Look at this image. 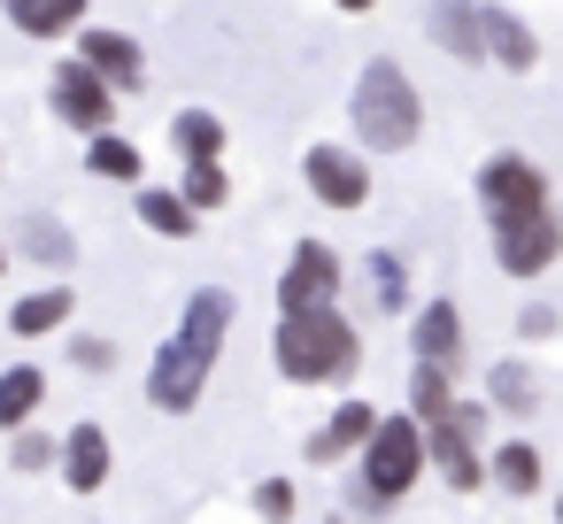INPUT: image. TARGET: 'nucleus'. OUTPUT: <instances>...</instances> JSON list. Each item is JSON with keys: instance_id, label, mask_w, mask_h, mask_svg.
<instances>
[{"instance_id": "15", "label": "nucleus", "mask_w": 563, "mask_h": 524, "mask_svg": "<svg viewBox=\"0 0 563 524\" xmlns=\"http://www.w3.org/2000/svg\"><path fill=\"white\" fill-rule=\"evenodd\" d=\"M478 32H486V63H501V70H517V78L540 63V40H532L525 16H509V9H478Z\"/></svg>"}, {"instance_id": "30", "label": "nucleus", "mask_w": 563, "mask_h": 524, "mask_svg": "<svg viewBox=\"0 0 563 524\" xmlns=\"http://www.w3.org/2000/svg\"><path fill=\"white\" fill-rule=\"evenodd\" d=\"M247 501H255V516H263V524H294V486H286V478H263Z\"/></svg>"}, {"instance_id": "28", "label": "nucleus", "mask_w": 563, "mask_h": 524, "mask_svg": "<svg viewBox=\"0 0 563 524\" xmlns=\"http://www.w3.org/2000/svg\"><path fill=\"white\" fill-rule=\"evenodd\" d=\"M24 255H32V263H55V270H70L78 239H70L55 216H24Z\"/></svg>"}, {"instance_id": "9", "label": "nucleus", "mask_w": 563, "mask_h": 524, "mask_svg": "<svg viewBox=\"0 0 563 524\" xmlns=\"http://www.w3.org/2000/svg\"><path fill=\"white\" fill-rule=\"evenodd\" d=\"M78 63H86L109 93H132V86L147 78V47H140L132 32H109V24H86V32H78Z\"/></svg>"}, {"instance_id": "12", "label": "nucleus", "mask_w": 563, "mask_h": 524, "mask_svg": "<svg viewBox=\"0 0 563 524\" xmlns=\"http://www.w3.org/2000/svg\"><path fill=\"white\" fill-rule=\"evenodd\" d=\"M424 462L448 478V493H478V486H486V455H478V439H471L455 416L424 432Z\"/></svg>"}, {"instance_id": "27", "label": "nucleus", "mask_w": 563, "mask_h": 524, "mask_svg": "<svg viewBox=\"0 0 563 524\" xmlns=\"http://www.w3.org/2000/svg\"><path fill=\"white\" fill-rule=\"evenodd\" d=\"M363 278H371V301H378L386 316H394V309H409V263H401V255H386V247H378V255L363 263Z\"/></svg>"}, {"instance_id": "19", "label": "nucleus", "mask_w": 563, "mask_h": 524, "mask_svg": "<svg viewBox=\"0 0 563 524\" xmlns=\"http://www.w3.org/2000/svg\"><path fill=\"white\" fill-rule=\"evenodd\" d=\"M9 24L24 40H63V32H86V0H9Z\"/></svg>"}, {"instance_id": "20", "label": "nucleus", "mask_w": 563, "mask_h": 524, "mask_svg": "<svg viewBox=\"0 0 563 524\" xmlns=\"http://www.w3.org/2000/svg\"><path fill=\"white\" fill-rule=\"evenodd\" d=\"M170 147L186 155V170H194V163H224V116L178 109V116H170Z\"/></svg>"}, {"instance_id": "4", "label": "nucleus", "mask_w": 563, "mask_h": 524, "mask_svg": "<svg viewBox=\"0 0 563 524\" xmlns=\"http://www.w3.org/2000/svg\"><path fill=\"white\" fill-rule=\"evenodd\" d=\"M417 478H424V424L378 416V432H371V447H363V470H355V516L394 509Z\"/></svg>"}, {"instance_id": "26", "label": "nucleus", "mask_w": 563, "mask_h": 524, "mask_svg": "<svg viewBox=\"0 0 563 524\" xmlns=\"http://www.w3.org/2000/svg\"><path fill=\"white\" fill-rule=\"evenodd\" d=\"M178 201H186L194 216H209V209H224V201H232V178H224V163H194V170L178 178Z\"/></svg>"}, {"instance_id": "36", "label": "nucleus", "mask_w": 563, "mask_h": 524, "mask_svg": "<svg viewBox=\"0 0 563 524\" xmlns=\"http://www.w3.org/2000/svg\"><path fill=\"white\" fill-rule=\"evenodd\" d=\"M0 163H9V155H0Z\"/></svg>"}, {"instance_id": "21", "label": "nucleus", "mask_w": 563, "mask_h": 524, "mask_svg": "<svg viewBox=\"0 0 563 524\" xmlns=\"http://www.w3.org/2000/svg\"><path fill=\"white\" fill-rule=\"evenodd\" d=\"M486 409H501V416H532L540 409V378H532V363H494L486 370Z\"/></svg>"}, {"instance_id": "8", "label": "nucleus", "mask_w": 563, "mask_h": 524, "mask_svg": "<svg viewBox=\"0 0 563 524\" xmlns=\"http://www.w3.org/2000/svg\"><path fill=\"white\" fill-rule=\"evenodd\" d=\"M301 178H309V193L324 201V209H363L371 201V163L355 155V147H309L301 155Z\"/></svg>"}, {"instance_id": "35", "label": "nucleus", "mask_w": 563, "mask_h": 524, "mask_svg": "<svg viewBox=\"0 0 563 524\" xmlns=\"http://www.w3.org/2000/svg\"><path fill=\"white\" fill-rule=\"evenodd\" d=\"M0 270H9V247H0Z\"/></svg>"}, {"instance_id": "18", "label": "nucleus", "mask_w": 563, "mask_h": 524, "mask_svg": "<svg viewBox=\"0 0 563 524\" xmlns=\"http://www.w3.org/2000/svg\"><path fill=\"white\" fill-rule=\"evenodd\" d=\"M540 478H548V462H540V447L532 439H501L494 455H486V486H501V493H540Z\"/></svg>"}, {"instance_id": "2", "label": "nucleus", "mask_w": 563, "mask_h": 524, "mask_svg": "<svg viewBox=\"0 0 563 524\" xmlns=\"http://www.w3.org/2000/svg\"><path fill=\"white\" fill-rule=\"evenodd\" d=\"M271 355H278L286 386H340L363 370V332L340 309H301V316H278Z\"/></svg>"}, {"instance_id": "32", "label": "nucleus", "mask_w": 563, "mask_h": 524, "mask_svg": "<svg viewBox=\"0 0 563 524\" xmlns=\"http://www.w3.org/2000/svg\"><path fill=\"white\" fill-rule=\"evenodd\" d=\"M517 332H525V339H548V332H555V309H525Z\"/></svg>"}, {"instance_id": "5", "label": "nucleus", "mask_w": 563, "mask_h": 524, "mask_svg": "<svg viewBox=\"0 0 563 524\" xmlns=\"http://www.w3.org/2000/svg\"><path fill=\"white\" fill-rule=\"evenodd\" d=\"M478 209H486L494 232H501V224H525V216H548V209H555L548 170H540L532 155H517V147L486 155V163H478Z\"/></svg>"}, {"instance_id": "29", "label": "nucleus", "mask_w": 563, "mask_h": 524, "mask_svg": "<svg viewBox=\"0 0 563 524\" xmlns=\"http://www.w3.org/2000/svg\"><path fill=\"white\" fill-rule=\"evenodd\" d=\"M55 455H63V439L55 432H16V447H9V462L32 478V470H55Z\"/></svg>"}, {"instance_id": "6", "label": "nucleus", "mask_w": 563, "mask_h": 524, "mask_svg": "<svg viewBox=\"0 0 563 524\" xmlns=\"http://www.w3.org/2000/svg\"><path fill=\"white\" fill-rule=\"evenodd\" d=\"M47 101H55V116L70 124V132H86V140H101V132H117V93L78 63V55H63L55 63V78H47Z\"/></svg>"}, {"instance_id": "31", "label": "nucleus", "mask_w": 563, "mask_h": 524, "mask_svg": "<svg viewBox=\"0 0 563 524\" xmlns=\"http://www.w3.org/2000/svg\"><path fill=\"white\" fill-rule=\"evenodd\" d=\"M70 363H78V370H109V363H117V347H109L101 332H78V339H70Z\"/></svg>"}, {"instance_id": "3", "label": "nucleus", "mask_w": 563, "mask_h": 524, "mask_svg": "<svg viewBox=\"0 0 563 524\" xmlns=\"http://www.w3.org/2000/svg\"><path fill=\"white\" fill-rule=\"evenodd\" d=\"M347 116H355V140H363L371 155H401V147H417V132H424V93H417V78H409L394 55H371L363 78H355Z\"/></svg>"}, {"instance_id": "22", "label": "nucleus", "mask_w": 563, "mask_h": 524, "mask_svg": "<svg viewBox=\"0 0 563 524\" xmlns=\"http://www.w3.org/2000/svg\"><path fill=\"white\" fill-rule=\"evenodd\" d=\"M140 224H147L155 239H194V232H201V216L178 201V186H140Z\"/></svg>"}, {"instance_id": "25", "label": "nucleus", "mask_w": 563, "mask_h": 524, "mask_svg": "<svg viewBox=\"0 0 563 524\" xmlns=\"http://www.w3.org/2000/svg\"><path fill=\"white\" fill-rule=\"evenodd\" d=\"M448 416H455V378H448V370H417V378H409V424L432 432V424H448Z\"/></svg>"}, {"instance_id": "7", "label": "nucleus", "mask_w": 563, "mask_h": 524, "mask_svg": "<svg viewBox=\"0 0 563 524\" xmlns=\"http://www.w3.org/2000/svg\"><path fill=\"white\" fill-rule=\"evenodd\" d=\"M301 309H340V255L324 239H294L278 270V316H301Z\"/></svg>"}, {"instance_id": "23", "label": "nucleus", "mask_w": 563, "mask_h": 524, "mask_svg": "<svg viewBox=\"0 0 563 524\" xmlns=\"http://www.w3.org/2000/svg\"><path fill=\"white\" fill-rule=\"evenodd\" d=\"M86 170H93V178H117V186H140V178H147V155H140L124 132H101V140H86Z\"/></svg>"}, {"instance_id": "11", "label": "nucleus", "mask_w": 563, "mask_h": 524, "mask_svg": "<svg viewBox=\"0 0 563 524\" xmlns=\"http://www.w3.org/2000/svg\"><path fill=\"white\" fill-rule=\"evenodd\" d=\"M409 355H417V370H448L455 378V363H463V309L455 301H424L409 316Z\"/></svg>"}, {"instance_id": "14", "label": "nucleus", "mask_w": 563, "mask_h": 524, "mask_svg": "<svg viewBox=\"0 0 563 524\" xmlns=\"http://www.w3.org/2000/svg\"><path fill=\"white\" fill-rule=\"evenodd\" d=\"M371 432H378V409H371V401H340V409L309 432V447H301V455H309V462H347V455H363V447H371Z\"/></svg>"}, {"instance_id": "13", "label": "nucleus", "mask_w": 563, "mask_h": 524, "mask_svg": "<svg viewBox=\"0 0 563 524\" xmlns=\"http://www.w3.org/2000/svg\"><path fill=\"white\" fill-rule=\"evenodd\" d=\"M55 462H63V486H70V493H101L109 470H117V447H109V432L86 416V424L63 432V455H55Z\"/></svg>"}, {"instance_id": "1", "label": "nucleus", "mask_w": 563, "mask_h": 524, "mask_svg": "<svg viewBox=\"0 0 563 524\" xmlns=\"http://www.w3.org/2000/svg\"><path fill=\"white\" fill-rule=\"evenodd\" d=\"M232 309H240V301H232L224 286H201V293L186 301L178 332L155 347V363H147V401H155L163 416H186V409L201 401V386H209V370H217V355H224Z\"/></svg>"}, {"instance_id": "16", "label": "nucleus", "mask_w": 563, "mask_h": 524, "mask_svg": "<svg viewBox=\"0 0 563 524\" xmlns=\"http://www.w3.org/2000/svg\"><path fill=\"white\" fill-rule=\"evenodd\" d=\"M40 401H47V370L40 363H9V370H0V432H32Z\"/></svg>"}, {"instance_id": "24", "label": "nucleus", "mask_w": 563, "mask_h": 524, "mask_svg": "<svg viewBox=\"0 0 563 524\" xmlns=\"http://www.w3.org/2000/svg\"><path fill=\"white\" fill-rule=\"evenodd\" d=\"M432 24V40L455 55V63H486V32H478V9H432L424 16Z\"/></svg>"}, {"instance_id": "34", "label": "nucleus", "mask_w": 563, "mask_h": 524, "mask_svg": "<svg viewBox=\"0 0 563 524\" xmlns=\"http://www.w3.org/2000/svg\"><path fill=\"white\" fill-rule=\"evenodd\" d=\"M555 524H563V493H555Z\"/></svg>"}, {"instance_id": "17", "label": "nucleus", "mask_w": 563, "mask_h": 524, "mask_svg": "<svg viewBox=\"0 0 563 524\" xmlns=\"http://www.w3.org/2000/svg\"><path fill=\"white\" fill-rule=\"evenodd\" d=\"M70 309H78L70 286H40V293H24V301L9 309V332H16V339H47V332L70 324Z\"/></svg>"}, {"instance_id": "10", "label": "nucleus", "mask_w": 563, "mask_h": 524, "mask_svg": "<svg viewBox=\"0 0 563 524\" xmlns=\"http://www.w3.org/2000/svg\"><path fill=\"white\" fill-rule=\"evenodd\" d=\"M555 255H563V216H555V209H548V216H525V224H501V232H494V263H501L509 278H540Z\"/></svg>"}, {"instance_id": "33", "label": "nucleus", "mask_w": 563, "mask_h": 524, "mask_svg": "<svg viewBox=\"0 0 563 524\" xmlns=\"http://www.w3.org/2000/svg\"><path fill=\"white\" fill-rule=\"evenodd\" d=\"M486 416H494V409H486V401H455V424H463V432H471V439H478V432H486Z\"/></svg>"}]
</instances>
